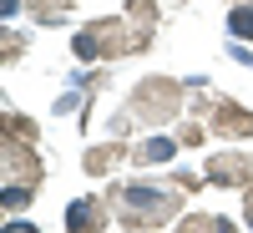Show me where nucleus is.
<instances>
[{
	"mask_svg": "<svg viewBox=\"0 0 253 233\" xmlns=\"http://www.w3.org/2000/svg\"><path fill=\"white\" fill-rule=\"evenodd\" d=\"M112 203V213L122 228H132V233H147V228H162V223H172L182 213V187H157V183H126L117 187V193L107 198Z\"/></svg>",
	"mask_w": 253,
	"mask_h": 233,
	"instance_id": "nucleus-1",
	"label": "nucleus"
},
{
	"mask_svg": "<svg viewBox=\"0 0 253 233\" xmlns=\"http://www.w3.org/2000/svg\"><path fill=\"white\" fill-rule=\"evenodd\" d=\"M177 107H182V81H172V76H147V81H137L132 107H126V112H132L137 122H147V127H157V122H172Z\"/></svg>",
	"mask_w": 253,
	"mask_h": 233,
	"instance_id": "nucleus-2",
	"label": "nucleus"
},
{
	"mask_svg": "<svg viewBox=\"0 0 253 233\" xmlns=\"http://www.w3.org/2000/svg\"><path fill=\"white\" fill-rule=\"evenodd\" d=\"M208 132H218V137H253V112L238 107V101H213L208 107Z\"/></svg>",
	"mask_w": 253,
	"mask_h": 233,
	"instance_id": "nucleus-3",
	"label": "nucleus"
},
{
	"mask_svg": "<svg viewBox=\"0 0 253 233\" xmlns=\"http://www.w3.org/2000/svg\"><path fill=\"white\" fill-rule=\"evenodd\" d=\"M0 157H5V183H31V187H41V157H36L31 142H10V137H5Z\"/></svg>",
	"mask_w": 253,
	"mask_h": 233,
	"instance_id": "nucleus-4",
	"label": "nucleus"
},
{
	"mask_svg": "<svg viewBox=\"0 0 253 233\" xmlns=\"http://www.w3.org/2000/svg\"><path fill=\"white\" fill-rule=\"evenodd\" d=\"M208 183H218V187H253V157L218 152L208 162Z\"/></svg>",
	"mask_w": 253,
	"mask_h": 233,
	"instance_id": "nucleus-5",
	"label": "nucleus"
},
{
	"mask_svg": "<svg viewBox=\"0 0 253 233\" xmlns=\"http://www.w3.org/2000/svg\"><path fill=\"white\" fill-rule=\"evenodd\" d=\"M107 208H112L107 198H81V203L66 208V228L71 233H101V228L117 218V213H107Z\"/></svg>",
	"mask_w": 253,
	"mask_h": 233,
	"instance_id": "nucleus-6",
	"label": "nucleus"
},
{
	"mask_svg": "<svg viewBox=\"0 0 253 233\" xmlns=\"http://www.w3.org/2000/svg\"><path fill=\"white\" fill-rule=\"evenodd\" d=\"M122 157H126V147H122V137H112V142H101V147H91V152L81 157V167H86L91 178H107V173H112V167H117Z\"/></svg>",
	"mask_w": 253,
	"mask_h": 233,
	"instance_id": "nucleus-7",
	"label": "nucleus"
},
{
	"mask_svg": "<svg viewBox=\"0 0 253 233\" xmlns=\"http://www.w3.org/2000/svg\"><path fill=\"white\" fill-rule=\"evenodd\" d=\"M177 233H238L233 218H218V213H187L177 223Z\"/></svg>",
	"mask_w": 253,
	"mask_h": 233,
	"instance_id": "nucleus-8",
	"label": "nucleus"
},
{
	"mask_svg": "<svg viewBox=\"0 0 253 233\" xmlns=\"http://www.w3.org/2000/svg\"><path fill=\"white\" fill-rule=\"evenodd\" d=\"M177 147H182V142H172V137H147L132 157H137V162H167V157L177 152Z\"/></svg>",
	"mask_w": 253,
	"mask_h": 233,
	"instance_id": "nucleus-9",
	"label": "nucleus"
},
{
	"mask_svg": "<svg viewBox=\"0 0 253 233\" xmlns=\"http://www.w3.org/2000/svg\"><path fill=\"white\" fill-rule=\"evenodd\" d=\"M71 10V0H31V15L41 20V26H61Z\"/></svg>",
	"mask_w": 253,
	"mask_h": 233,
	"instance_id": "nucleus-10",
	"label": "nucleus"
},
{
	"mask_svg": "<svg viewBox=\"0 0 253 233\" xmlns=\"http://www.w3.org/2000/svg\"><path fill=\"white\" fill-rule=\"evenodd\" d=\"M126 20H132V26L157 31V0H126Z\"/></svg>",
	"mask_w": 253,
	"mask_h": 233,
	"instance_id": "nucleus-11",
	"label": "nucleus"
},
{
	"mask_svg": "<svg viewBox=\"0 0 253 233\" xmlns=\"http://www.w3.org/2000/svg\"><path fill=\"white\" fill-rule=\"evenodd\" d=\"M5 137L10 142H36V122L20 117V112H5Z\"/></svg>",
	"mask_w": 253,
	"mask_h": 233,
	"instance_id": "nucleus-12",
	"label": "nucleus"
},
{
	"mask_svg": "<svg viewBox=\"0 0 253 233\" xmlns=\"http://www.w3.org/2000/svg\"><path fill=\"white\" fill-rule=\"evenodd\" d=\"M228 31L243 36V41H253V0H243L238 10H228Z\"/></svg>",
	"mask_w": 253,
	"mask_h": 233,
	"instance_id": "nucleus-13",
	"label": "nucleus"
},
{
	"mask_svg": "<svg viewBox=\"0 0 253 233\" xmlns=\"http://www.w3.org/2000/svg\"><path fill=\"white\" fill-rule=\"evenodd\" d=\"M31 198H36V187H31V183H5V198H0V203H5V213H20Z\"/></svg>",
	"mask_w": 253,
	"mask_h": 233,
	"instance_id": "nucleus-14",
	"label": "nucleus"
},
{
	"mask_svg": "<svg viewBox=\"0 0 253 233\" xmlns=\"http://www.w3.org/2000/svg\"><path fill=\"white\" fill-rule=\"evenodd\" d=\"M203 137H208V122H187L177 142H182V147H203Z\"/></svg>",
	"mask_w": 253,
	"mask_h": 233,
	"instance_id": "nucleus-15",
	"label": "nucleus"
},
{
	"mask_svg": "<svg viewBox=\"0 0 253 233\" xmlns=\"http://www.w3.org/2000/svg\"><path fill=\"white\" fill-rule=\"evenodd\" d=\"M243 213H248V228H253V187H243Z\"/></svg>",
	"mask_w": 253,
	"mask_h": 233,
	"instance_id": "nucleus-16",
	"label": "nucleus"
},
{
	"mask_svg": "<svg viewBox=\"0 0 253 233\" xmlns=\"http://www.w3.org/2000/svg\"><path fill=\"white\" fill-rule=\"evenodd\" d=\"M5 233H36V223H5Z\"/></svg>",
	"mask_w": 253,
	"mask_h": 233,
	"instance_id": "nucleus-17",
	"label": "nucleus"
},
{
	"mask_svg": "<svg viewBox=\"0 0 253 233\" xmlns=\"http://www.w3.org/2000/svg\"><path fill=\"white\" fill-rule=\"evenodd\" d=\"M15 5H20V0H0V10H5V15H15Z\"/></svg>",
	"mask_w": 253,
	"mask_h": 233,
	"instance_id": "nucleus-18",
	"label": "nucleus"
}]
</instances>
